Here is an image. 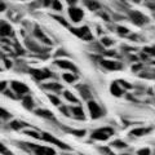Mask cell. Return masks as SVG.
<instances>
[{
	"label": "cell",
	"instance_id": "30bf717a",
	"mask_svg": "<svg viewBox=\"0 0 155 155\" xmlns=\"http://www.w3.org/2000/svg\"><path fill=\"white\" fill-rule=\"evenodd\" d=\"M12 35V27L9 23H7L5 21H0V36H9Z\"/></svg>",
	"mask_w": 155,
	"mask_h": 155
},
{
	"label": "cell",
	"instance_id": "ac0fdd59",
	"mask_svg": "<svg viewBox=\"0 0 155 155\" xmlns=\"http://www.w3.org/2000/svg\"><path fill=\"white\" fill-rule=\"evenodd\" d=\"M76 89L79 91L80 96L83 97L84 100H87V101H91V92H89V89L87 88V87H84V85H79V87H76Z\"/></svg>",
	"mask_w": 155,
	"mask_h": 155
},
{
	"label": "cell",
	"instance_id": "836d02e7",
	"mask_svg": "<svg viewBox=\"0 0 155 155\" xmlns=\"http://www.w3.org/2000/svg\"><path fill=\"white\" fill-rule=\"evenodd\" d=\"M102 43H104L105 45H107V47H109V45H111V44H113V41H111L110 39H106V38H105L104 40H102Z\"/></svg>",
	"mask_w": 155,
	"mask_h": 155
},
{
	"label": "cell",
	"instance_id": "484cf974",
	"mask_svg": "<svg viewBox=\"0 0 155 155\" xmlns=\"http://www.w3.org/2000/svg\"><path fill=\"white\" fill-rule=\"evenodd\" d=\"M0 155H14V154L5 146V145L0 142Z\"/></svg>",
	"mask_w": 155,
	"mask_h": 155
},
{
	"label": "cell",
	"instance_id": "cb8c5ba5",
	"mask_svg": "<svg viewBox=\"0 0 155 155\" xmlns=\"http://www.w3.org/2000/svg\"><path fill=\"white\" fill-rule=\"evenodd\" d=\"M64 96L66 97V100L69 101V102L74 104V105H76V104H78V98H76V97H75L74 94L71 93L70 91H65V92H64Z\"/></svg>",
	"mask_w": 155,
	"mask_h": 155
},
{
	"label": "cell",
	"instance_id": "277c9868",
	"mask_svg": "<svg viewBox=\"0 0 155 155\" xmlns=\"http://www.w3.org/2000/svg\"><path fill=\"white\" fill-rule=\"evenodd\" d=\"M11 89L14 92V94L18 96H26L28 93V87L25 83H21V81H12Z\"/></svg>",
	"mask_w": 155,
	"mask_h": 155
},
{
	"label": "cell",
	"instance_id": "ba28073f",
	"mask_svg": "<svg viewBox=\"0 0 155 155\" xmlns=\"http://www.w3.org/2000/svg\"><path fill=\"white\" fill-rule=\"evenodd\" d=\"M31 72V75L34 76V79L35 80H44V79H48L52 74L48 70H35V69H32L30 70Z\"/></svg>",
	"mask_w": 155,
	"mask_h": 155
},
{
	"label": "cell",
	"instance_id": "e575fe53",
	"mask_svg": "<svg viewBox=\"0 0 155 155\" xmlns=\"http://www.w3.org/2000/svg\"><path fill=\"white\" fill-rule=\"evenodd\" d=\"M4 64H5L7 69H11V67H12V62L9 61V60H4Z\"/></svg>",
	"mask_w": 155,
	"mask_h": 155
},
{
	"label": "cell",
	"instance_id": "d590c367",
	"mask_svg": "<svg viewBox=\"0 0 155 155\" xmlns=\"http://www.w3.org/2000/svg\"><path fill=\"white\" fill-rule=\"evenodd\" d=\"M118 31H119V32H122V34H127V32H128V30H127V28H124V27H119V28H118Z\"/></svg>",
	"mask_w": 155,
	"mask_h": 155
},
{
	"label": "cell",
	"instance_id": "4dcf8cb0",
	"mask_svg": "<svg viewBox=\"0 0 155 155\" xmlns=\"http://www.w3.org/2000/svg\"><path fill=\"white\" fill-rule=\"evenodd\" d=\"M113 145H114L115 147H119V149H124L125 146H127V145H125L124 142H122V141H115Z\"/></svg>",
	"mask_w": 155,
	"mask_h": 155
},
{
	"label": "cell",
	"instance_id": "ffe728a7",
	"mask_svg": "<svg viewBox=\"0 0 155 155\" xmlns=\"http://www.w3.org/2000/svg\"><path fill=\"white\" fill-rule=\"evenodd\" d=\"M25 44H26V47L28 48V49H30V51H32V52L41 53V52H44V51H45V49H43V48H40L39 45H36V44H35V43H34V41L28 40V39H27V40L25 41Z\"/></svg>",
	"mask_w": 155,
	"mask_h": 155
},
{
	"label": "cell",
	"instance_id": "f35d334b",
	"mask_svg": "<svg viewBox=\"0 0 155 155\" xmlns=\"http://www.w3.org/2000/svg\"><path fill=\"white\" fill-rule=\"evenodd\" d=\"M52 4V0H44V7H48Z\"/></svg>",
	"mask_w": 155,
	"mask_h": 155
},
{
	"label": "cell",
	"instance_id": "52a82bcc",
	"mask_svg": "<svg viewBox=\"0 0 155 155\" xmlns=\"http://www.w3.org/2000/svg\"><path fill=\"white\" fill-rule=\"evenodd\" d=\"M71 31L75 34L76 36H79L81 39H85V40H91L92 39V34L89 32L88 27L84 26V27H80V28H71Z\"/></svg>",
	"mask_w": 155,
	"mask_h": 155
},
{
	"label": "cell",
	"instance_id": "83f0119b",
	"mask_svg": "<svg viewBox=\"0 0 155 155\" xmlns=\"http://www.w3.org/2000/svg\"><path fill=\"white\" fill-rule=\"evenodd\" d=\"M49 101H51V102L54 105V106H60V105H61L60 98H58L57 96H54V94H49Z\"/></svg>",
	"mask_w": 155,
	"mask_h": 155
},
{
	"label": "cell",
	"instance_id": "d4e9b609",
	"mask_svg": "<svg viewBox=\"0 0 155 155\" xmlns=\"http://www.w3.org/2000/svg\"><path fill=\"white\" fill-rule=\"evenodd\" d=\"M87 7H88L91 11H97V9H100V3L94 2V0H88V2H87Z\"/></svg>",
	"mask_w": 155,
	"mask_h": 155
},
{
	"label": "cell",
	"instance_id": "b9f144b4",
	"mask_svg": "<svg viewBox=\"0 0 155 155\" xmlns=\"http://www.w3.org/2000/svg\"><path fill=\"white\" fill-rule=\"evenodd\" d=\"M0 70H2V69H0Z\"/></svg>",
	"mask_w": 155,
	"mask_h": 155
},
{
	"label": "cell",
	"instance_id": "8fae6325",
	"mask_svg": "<svg viewBox=\"0 0 155 155\" xmlns=\"http://www.w3.org/2000/svg\"><path fill=\"white\" fill-rule=\"evenodd\" d=\"M56 65L60 67V69H64V70H70V71H76L74 64H71L69 61H65V60H58L56 61Z\"/></svg>",
	"mask_w": 155,
	"mask_h": 155
},
{
	"label": "cell",
	"instance_id": "f1b7e54d",
	"mask_svg": "<svg viewBox=\"0 0 155 155\" xmlns=\"http://www.w3.org/2000/svg\"><path fill=\"white\" fill-rule=\"evenodd\" d=\"M52 7L54 11H62V5H61V3L58 2V0H52Z\"/></svg>",
	"mask_w": 155,
	"mask_h": 155
},
{
	"label": "cell",
	"instance_id": "7c38bea8",
	"mask_svg": "<svg viewBox=\"0 0 155 155\" xmlns=\"http://www.w3.org/2000/svg\"><path fill=\"white\" fill-rule=\"evenodd\" d=\"M130 19H132L134 23H137V25H142V23L146 22L145 16L140 12H130Z\"/></svg>",
	"mask_w": 155,
	"mask_h": 155
},
{
	"label": "cell",
	"instance_id": "5bb4252c",
	"mask_svg": "<svg viewBox=\"0 0 155 155\" xmlns=\"http://www.w3.org/2000/svg\"><path fill=\"white\" fill-rule=\"evenodd\" d=\"M34 32H35V36L39 39V40H41L43 43H45V44H48V45H52V41L44 35V32H43L39 27H35V31Z\"/></svg>",
	"mask_w": 155,
	"mask_h": 155
},
{
	"label": "cell",
	"instance_id": "2e32d148",
	"mask_svg": "<svg viewBox=\"0 0 155 155\" xmlns=\"http://www.w3.org/2000/svg\"><path fill=\"white\" fill-rule=\"evenodd\" d=\"M35 113H36V115L41 116L43 119H48V120H53V119H54L53 114L51 113L49 110H47V109H39V110L35 111Z\"/></svg>",
	"mask_w": 155,
	"mask_h": 155
},
{
	"label": "cell",
	"instance_id": "7a4b0ae2",
	"mask_svg": "<svg viewBox=\"0 0 155 155\" xmlns=\"http://www.w3.org/2000/svg\"><path fill=\"white\" fill-rule=\"evenodd\" d=\"M114 130L111 128H100L96 129L93 133H92V140H96V141H106L110 136H113Z\"/></svg>",
	"mask_w": 155,
	"mask_h": 155
},
{
	"label": "cell",
	"instance_id": "8d00e7d4",
	"mask_svg": "<svg viewBox=\"0 0 155 155\" xmlns=\"http://www.w3.org/2000/svg\"><path fill=\"white\" fill-rule=\"evenodd\" d=\"M146 52H149L150 54H155V49H154V48H146Z\"/></svg>",
	"mask_w": 155,
	"mask_h": 155
},
{
	"label": "cell",
	"instance_id": "4fadbf2b",
	"mask_svg": "<svg viewBox=\"0 0 155 155\" xmlns=\"http://www.w3.org/2000/svg\"><path fill=\"white\" fill-rule=\"evenodd\" d=\"M22 105H23V107L27 109V110H34V107H35L34 98L31 96H27V94L22 97Z\"/></svg>",
	"mask_w": 155,
	"mask_h": 155
},
{
	"label": "cell",
	"instance_id": "5b68a950",
	"mask_svg": "<svg viewBox=\"0 0 155 155\" xmlns=\"http://www.w3.org/2000/svg\"><path fill=\"white\" fill-rule=\"evenodd\" d=\"M88 111H89V116L92 119H98L102 115V110H101L100 105L92 100L88 101Z\"/></svg>",
	"mask_w": 155,
	"mask_h": 155
},
{
	"label": "cell",
	"instance_id": "1f68e13d",
	"mask_svg": "<svg viewBox=\"0 0 155 155\" xmlns=\"http://www.w3.org/2000/svg\"><path fill=\"white\" fill-rule=\"evenodd\" d=\"M7 81H4V80H2L0 81V92H5L7 91Z\"/></svg>",
	"mask_w": 155,
	"mask_h": 155
},
{
	"label": "cell",
	"instance_id": "d6986e66",
	"mask_svg": "<svg viewBox=\"0 0 155 155\" xmlns=\"http://www.w3.org/2000/svg\"><path fill=\"white\" fill-rule=\"evenodd\" d=\"M9 127H11L13 130H19V129H23L25 127H27V125L21 122V120H18V119H14L11 122V124H9Z\"/></svg>",
	"mask_w": 155,
	"mask_h": 155
},
{
	"label": "cell",
	"instance_id": "d6a6232c",
	"mask_svg": "<svg viewBox=\"0 0 155 155\" xmlns=\"http://www.w3.org/2000/svg\"><path fill=\"white\" fill-rule=\"evenodd\" d=\"M138 155H150V150L149 149H141V150H138Z\"/></svg>",
	"mask_w": 155,
	"mask_h": 155
},
{
	"label": "cell",
	"instance_id": "9c48e42d",
	"mask_svg": "<svg viewBox=\"0 0 155 155\" xmlns=\"http://www.w3.org/2000/svg\"><path fill=\"white\" fill-rule=\"evenodd\" d=\"M70 114H71V118H75L76 120L85 119V114L80 106H72V107H70Z\"/></svg>",
	"mask_w": 155,
	"mask_h": 155
},
{
	"label": "cell",
	"instance_id": "ab89813d",
	"mask_svg": "<svg viewBox=\"0 0 155 155\" xmlns=\"http://www.w3.org/2000/svg\"><path fill=\"white\" fill-rule=\"evenodd\" d=\"M4 9H5V5H4L3 3H0V12H2V11H4Z\"/></svg>",
	"mask_w": 155,
	"mask_h": 155
},
{
	"label": "cell",
	"instance_id": "603a6c76",
	"mask_svg": "<svg viewBox=\"0 0 155 155\" xmlns=\"http://www.w3.org/2000/svg\"><path fill=\"white\" fill-rule=\"evenodd\" d=\"M0 119H3V120H9V119H12V114L9 113L7 109L2 107V106H0Z\"/></svg>",
	"mask_w": 155,
	"mask_h": 155
},
{
	"label": "cell",
	"instance_id": "8992f818",
	"mask_svg": "<svg viewBox=\"0 0 155 155\" xmlns=\"http://www.w3.org/2000/svg\"><path fill=\"white\" fill-rule=\"evenodd\" d=\"M69 16L71 18V21L72 22H80L81 19H83V11H81L80 8H78V7H71L69 9Z\"/></svg>",
	"mask_w": 155,
	"mask_h": 155
},
{
	"label": "cell",
	"instance_id": "44dd1931",
	"mask_svg": "<svg viewBox=\"0 0 155 155\" xmlns=\"http://www.w3.org/2000/svg\"><path fill=\"white\" fill-rule=\"evenodd\" d=\"M110 91H111V93H113L114 96H116V97L122 96V93H123V91H122V87H120V84H119V83H114L113 85H111Z\"/></svg>",
	"mask_w": 155,
	"mask_h": 155
},
{
	"label": "cell",
	"instance_id": "f546056e",
	"mask_svg": "<svg viewBox=\"0 0 155 155\" xmlns=\"http://www.w3.org/2000/svg\"><path fill=\"white\" fill-rule=\"evenodd\" d=\"M146 132H147V129H145V128H138V129L132 130V134H134V136H142V134H145Z\"/></svg>",
	"mask_w": 155,
	"mask_h": 155
},
{
	"label": "cell",
	"instance_id": "6da1fadb",
	"mask_svg": "<svg viewBox=\"0 0 155 155\" xmlns=\"http://www.w3.org/2000/svg\"><path fill=\"white\" fill-rule=\"evenodd\" d=\"M18 146L31 155H57L54 149L51 146H45V145H39L32 142H19Z\"/></svg>",
	"mask_w": 155,
	"mask_h": 155
},
{
	"label": "cell",
	"instance_id": "e0dca14e",
	"mask_svg": "<svg viewBox=\"0 0 155 155\" xmlns=\"http://www.w3.org/2000/svg\"><path fill=\"white\" fill-rule=\"evenodd\" d=\"M101 65H102L105 69H109V70H118L120 69V64L118 62H114V61H101Z\"/></svg>",
	"mask_w": 155,
	"mask_h": 155
},
{
	"label": "cell",
	"instance_id": "9a60e30c",
	"mask_svg": "<svg viewBox=\"0 0 155 155\" xmlns=\"http://www.w3.org/2000/svg\"><path fill=\"white\" fill-rule=\"evenodd\" d=\"M43 88L45 91H52V92H54V93H58V92L62 91V85L58 83H47L43 85Z\"/></svg>",
	"mask_w": 155,
	"mask_h": 155
},
{
	"label": "cell",
	"instance_id": "7402d4cb",
	"mask_svg": "<svg viewBox=\"0 0 155 155\" xmlns=\"http://www.w3.org/2000/svg\"><path fill=\"white\" fill-rule=\"evenodd\" d=\"M26 136H30V137L35 138V140H41V133H38L36 129H26L25 130Z\"/></svg>",
	"mask_w": 155,
	"mask_h": 155
},
{
	"label": "cell",
	"instance_id": "3957f363",
	"mask_svg": "<svg viewBox=\"0 0 155 155\" xmlns=\"http://www.w3.org/2000/svg\"><path fill=\"white\" fill-rule=\"evenodd\" d=\"M41 140H43V141H45V142H49V143H52V145H54V146L60 147V149H64V150H67V149H69V146H67L66 143L61 142L60 140H57L54 136H52L51 133L43 132V133H41Z\"/></svg>",
	"mask_w": 155,
	"mask_h": 155
},
{
	"label": "cell",
	"instance_id": "74e56055",
	"mask_svg": "<svg viewBox=\"0 0 155 155\" xmlns=\"http://www.w3.org/2000/svg\"><path fill=\"white\" fill-rule=\"evenodd\" d=\"M66 2H67V4H70V5H74L78 0H66Z\"/></svg>",
	"mask_w": 155,
	"mask_h": 155
},
{
	"label": "cell",
	"instance_id": "4316f807",
	"mask_svg": "<svg viewBox=\"0 0 155 155\" xmlns=\"http://www.w3.org/2000/svg\"><path fill=\"white\" fill-rule=\"evenodd\" d=\"M64 80L67 81V83H74V81L76 80V76L74 74H64Z\"/></svg>",
	"mask_w": 155,
	"mask_h": 155
},
{
	"label": "cell",
	"instance_id": "60d3db41",
	"mask_svg": "<svg viewBox=\"0 0 155 155\" xmlns=\"http://www.w3.org/2000/svg\"><path fill=\"white\" fill-rule=\"evenodd\" d=\"M133 2H136V3H138V2H140V0H133Z\"/></svg>",
	"mask_w": 155,
	"mask_h": 155
}]
</instances>
